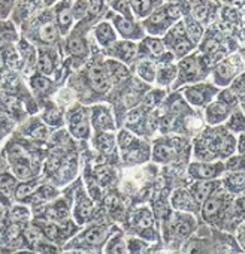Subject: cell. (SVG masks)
<instances>
[{
	"instance_id": "6da1fadb",
	"label": "cell",
	"mask_w": 245,
	"mask_h": 254,
	"mask_svg": "<svg viewBox=\"0 0 245 254\" xmlns=\"http://www.w3.org/2000/svg\"><path fill=\"white\" fill-rule=\"evenodd\" d=\"M2 151L8 165V171L18 181H27L39 177L41 163L36 160L35 153L26 139L20 138V135L12 136L2 148Z\"/></svg>"
},
{
	"instance_id": "7a4b0ae2",
	"label": "cell",
	"mask_w": 245,
	"mask_h": 254,
	"mask_svg": "<svg viewBox=\"0 0 245 254\" xmlns=\"http://www.w3.org/2000/svg\"><path fill=\"white\" fill-rule=\"evenodd\" d=\"M236 148V139L227 130H206L196 141L194 156L199 160H215L217 157H229Z\"/></svg>"
},
{
	"instance_id": "3957f363",
	"label": "cell",
	"mask_w": 245,
	"mask_h": 254,
	"mask_svg": "<svg viewBox=\"0 0 245 254\" xmlns=\"http://www.w3.org/2000/svg\"><path fill=\"white\" fill-rule=\"evenodd\" d=\"M109 238V227L106 224H93L76 233L69 242H66L67 250H94L106 242Z\"/></svg>"
},
{
	"instance_id": "277c9868",
	"label": "cell",
	"mask_w": 245,
	"mask_h": 254,
	"mask_svg": "<svg viewBox=\"0 0 245 254\" xmlns=\"http://www.w3.org/2000/svg\"><path fill=\"white\" fill-rule=\"evenodd\" d=\"M33 224L39 229L42 236L53 242V244H60L69 238H72L76 232V226L73 224L72 220H61V221H39L33 220Z\"/></svg>"
},
{
	"instance_id": "5b68a950",
	"label": "cell",
	"mask_w": 245,
	"mask_h": 254,
	"mask_svg": "<svg viewBox=\"0 0 245 254\" xmlns=\"http://www.w3.org/2000/svg\"><path fill=\"white\" fill-rule=\"evenodd\" d=\"M227 199H229V193L220 186L205 202L200 203L202 205L200 212H202L203 220L209 224L221 226V218H223V212H224Z\"/></svg>"
},
{
	"instance_id": "8992f818",
	"label": "cell",
	"mask_w": 245,
	"mask_h": 254,
	"mask_svg": "<svg viewBox=\"0 0 245 254\" xmlns=\"http://www.w3.org/2000/svg\"><path fill=\"white\" fill-rule=\"evenodd\" d=\"M70 205L72 199L69 197H60V199H53L45 205H41L36 208L35 212H32L33 220L39 221H61L69 218L70 214Z\"/></svg>"
},
{
	"instance_id": "52a82bcc",
	"label": "cell",
	"mask_w": 245,
	"mask_h": 254,
	"mask_svg": "<svg viewBox=\"0 0 245 254\" xmlns=\"http://www.w3.org/2000/svg\"><path fill=\"white\" fill-rule=\"evenodd\" d=\"M166 224H168V233L174 239H185L196 229V220L193 214L180 212V211L172 214Z\"/></svg>"
},
{
	"instance_id": "ba28073f",
	"label": "cell",
	"mask_w": 245,
	"mask_h": 254,
	"mask_svg": "<svg viewBox=\"0 0 245 254\" xmlns=\"http://www.w3.org/2000/svg\"><path fill=\"white\" fill-rule=\"evenodd\" d=\"M69 130L78 139H87L90 136V115L88 111L76 106L69 112L67 117Z\"/></svg>"
},
{
	"instance_id": "9c48e42d",
	"label": "cell",
	"mask_w": 245,
	"mask_h": 254,
	"mask_svg": "<svg viewBox=\"0 0 245 254\" xmlns=\"http://www.w3.org/2000/svg\"><path fill=\"white\" fill-rule=\"evenodd\" d=\"M187 172L194 181L218 180L220 175H223V172H224V163H221V162H212V163L193 162V163H190Z\"/></svg>"
},
{
	"instance_id": "30bf717a",
	"label": "cell",
	"mask_w": 245,
	"mask_h": 254,
	"mask_svg": "<svg viewBox=\"0 0 245 254\" xmlns=\"http://www.w3.org/2000/svg\"><path fill=\"white\" fill-rule=\"evenodd\" d=\"M178 67H180V82H194L203 76L205 64L202 63L199 54H193L185 59H181Z\"/></svg>"
},
{
	"instance_id": "8fae6325",
	"label": "cell",
	"mask_w": 245,
	"mask_h": 254,
	"mask_svg": "<svg viewBox=\"0 0 245 254\" xmlns=\"http://www.w3.org/2000/svg\"><path fill=\"white\" fill-rule=\"evenodd\" d=\"M91 214H93V202L87 194V191L82 189V186H79L73 200V218L78 226H82L90 220Z\"/></svg>"
},
{
	"instance_id": "7c38bea8",
	"label": "cell",
	"mask_w": 245,
	"mask_h": 254,
	"mask_svg": "<svg viewBox=\"0 0 245 254\" xmlns=\"http://www.w3.org/2000/svg\"><path fill=\"white\" fill-rule=\"evenodd\" d=\"M184 97L185 100L193 105V106H205L206 103H209L215 94H217V88L206 85V84H199V85H191L184 88Z\"/></svg>"
},
{
	"instance_id": "4fadbf2b",
	"label": "cell",
	"mask_w": 245,
	"mask_h": 254,
	"mask_svg": "<svg viewBox=\"0 0 245 254\" xmlns=\"http://www.w3.org/2000/svg\"><path fill=\"white\" fill-rule=\"evenodd\" d=\"M171 203H172V208L180 212L196 214L200 211V203L185 189H177L171 196Z\"/></svg>"
},
{
	"instance_id": "5bb4252c",
	"label": "cell",
	"mask_w": 245,
	"mask_h": 254,
	"mask_svg": "<svg viewBox=\"0 0 245 254\" xmlns=\"http://www.w3.org/2000/svg\"><path fill=\"white\" fill-rule=\"evenodd\" d=\"M238 63H241V59H236V57H232V59L221 62L212 72L214 82L217 85H229L236 78Z\"/></svg>"
},
{
	"instance_id": "9a60e30c",
	"label": "cell",
	"mask_w": 245,
	"mask_h": 254,
	"mask_svg": "<svg viewBox=\"0 0 245 254\" xmlns=\"http://www.w3.org/2000/svg\"><path fill=\"white\" fill-rule=\"evenodd\" d=\"M91 124L97 132H112L115 129V123L109 108L106 106H93L90 115Z\"/></svg>"
},
{
	"instance_id": "2e32d148",
	"label": "cell",
	"mask_w": 245,
	"mask_h": 254,
	"mask_svg": "<svg viewBox=\"0 0 245 254\" xmlns=\"http://www.w3.org/2000/svg\"><path fill=\"white\" fill-rule=\"evenodd\" d=\"M17 184L18 180L9 171L0 172V203L5 208H9L14 203V193Z\"/></svg>"
},
{
	"instance_id": "e0dca14e",
	"label": "cell",
	"mask_w": 245,
	"mask_h": 254,
	"mask_svg": "<svg viewBox=\"0 0 245 254\" xmlns=\"http://www.w3.org/2000/svg\"><path fill=\"white\" fill-rule=\"evenodd\" d=\"M221 186L220 180H200V181H194L187 190L190 191V194L199 202H205L218 187Z\"/></svg>"
},
{
	"instance_id": "ac0fdd59",
	"label": "cell",
	"mask_w": 245,
	"mask_h": 254,
	"mask_svg": "<svg viewBox=\"0 0 245 254\" xmlns=\"http://www.w3.org/2000/svg\"><path fill=\"white\" fill-rule=\"evenodd\" d=\"M132 221H133V226H135L136 232L141 233V236H145L150 232L153 235H156L154 230H153L154 229V215H153V212H151V209L148 206H142L138 211H135Z\"/></svg>"
},
{
	"instance_id": "d6986e66",
	"label": "cell",
	"mask_w": 245,
	"mask_h": 254,
	"mask_svg": "<svg viewBox=\"0 0 245 254\" xmlns=\"http://www.w3.org/2000/svg\"><path fill=\"white\" fill-rule=\"evenodd\" d=\"M229 115H230V105L223 100H217L209 103V106L206 108L205 120L209 126H218L224 123L229 118Z\"/></svg>"
},
{
	"instance_id": "ffe728a7",
	"label": "cell",
	"mask_w": 245,
	"mask_h": 254,
	"mask_svg": "<svg viewBox=\"0 0 245 254\" xmlns=\"http://www.w3.org/2000/svg\"><path fill=\"white\" fill-rule=\"evenodd\" d=\"M88 81H90V87L96 93H106L111 88V79H109L105 67H100V66L90 67Z\"/></svg>"
},
{
	"instance_id": "44dd1931",
	"label": "cell",
	"mask_w": 245,
	"mask_h": 254,
	"mask_svg": "<svg viewBox=\"0 0 245 254\" xmlns=\"http://www.w3.org/2000/svg\"><path fill=\"white\" fill-rule=\"evenodd\" d=\"M122 159L129 165H141L145 160H148V147L141 144L138 139L126 150H122Z\"/></svg>"
},
{
	"instance_id": "7402d4cb",
	"label": "cell",
	"mask_w": 245,
	"mask_h": 254,
	"mask_svg": "<svg viewBox=\"0 0 245 254\" xmlns=\"http://www.w3.org/2000/svg\"><path fill=\"white\" fill-rule=\"evenodd\" d=\"M171 23H172V20L166 15L165 9H163V6H162V8H160L159 11H156L144 24H145V27L148 29L150 33L159 35V33H163V30H165Z\"/></svg>"
},
{
	"instance_id": "603a6c76",
	"label": "cell",
	"mask_w": 245,
	"mask_h": 254,
	"mask_svg": "<svg viewBox=\"0 0 245 254\" xmlns=\"http://www.w3.org/2000/svg\"><path fill=\"white\" fill-rule=\"evenodd\" d=\"M221 181V187L230 194H242L244 191V172H229Z\"/></svg>"
},
{
	"instance_id": "cb8c5ba5",
	"label": "cell",
	"mask_w": 245,
	"mask_h": 254,
	"mask_svg": "<svg viewBox=\"0 0 245 254\" xmlns=\"http://www.w3.org/2000/svg\"><path fill=\"white\" fill-rule=\"evenodd\" d=\"M20 135L26 136L29 139H45L47 138V127L38 120H30L20 129Z\"/></svg>"
},
{
	"instance_id": "d4e9b609",
	"label": "cell",
	"mask_w": 245,
	"mask_h": 254,
	"mask_svg": "<svg viewBox=\"0 0 245 254\" xmlns=\"http://www.w3.org/2000/svg\"><path fill=\"white\" fill-rule=\"evenodd\" d=\"M136 53H138V47L130 41L114 44V48H112L114 57H120L122 62H127V63H130L136 57Z\"/></svg>"
},
{
	"instance_id": "484cf974",
	"label": "cell",
	"mask_w": 245,
	"mask_h": 254,
	"mask_svg": "<svg viewBox=\"0 0 245 254\" xmlns=\"http://www.w3.org/2000/svg\"><path fill=\"white\" fill-rule=\"evenodd\" d=\"M94 35L97 38V42L105 48L112 47L115 44V41H117V35L114 32V27L109 23H100L94 29Z\"/></svg>"
},
{
	"instance_id": "4316f807",
	"label": "cell",
	"mask_w": 245,
	"mask_h": 254,
	"mask_svg": "<svg viewBox=\"0 0 245 254\" xmlns=\"http://www.w3.org/2000/svg\"><path fill=\"white\" fill-rule=\"evenodd\" d=\"M105 254H129L126 238L121 233L109 235V238L106 239V245H105Z\"/></svg>"
},
{
	"instance_id": "83f0119b",
	"label": "cell",
	"mask_w": 245,
	"mask_h": 254,
	"mask_svg": "<svg viewBox=\"0 0 245 254\" xmlns=\"http://www.w3.org/2000/svg\"><path fill=\"white\" fill-rule=\"evenodd\" d=\"M114 21V26L115 29L124 36V38H139L141 33H138V27L132 23V20H127L124 17H121V15H115L112 18Z\"/></svg>"
},
{
	"instance_id": "f1b7e54d",
	"label": "cell",
	"mask_w": 245,
	"mask_h": 254,
	"mask_svg": "<svg viewBox=\"0 0 245 254\" xmlns=\"http://www.w3.org/2000/svg\"><path fill=\"white\" fill-rule=\"evenodd\" d=\"M109 79H112L114 82H121L124 81L127 76H129V69L126 66H122L121 63H117V62H106V67H105Z\"/></svg>"
},
{
	"instance_id": "f546056e",
	"label": "cell",
	"mask_w": 245,
	"mask_h": 254,
	"mask_svg": "<svg viewBox=\"0 0 245 254\" xmlns=\"http://www.w3.org/2000/svg\"><path fill=\"white\" fill-rule=\"evenodd\" d=\"M93 144L100 153H111L115 148V138L108 132H97Z\"/></svg>"
},
{
	"instance_id": "4dcf8cb0",
	"label": "cell",
	"mask_w": 245,
	"mask_h": 254,
	"mask_svg": "<svg viewBox=\"0 0 245 254\" xmlns=\"http://www.w3.org/2000/svg\"><path fill=\"white\" fill-rule=\"evenodd\" d=\"M175 154H177L175 148L171 147L168 142H156L153 160L154 162H169L171 159H174Z\"/></svg>"
},
{
	"instance_id": "1f68e13d",
	"label": "cell",
	"mask_w": 245,
	"mask_h": 254,
	"mask_svg": "<svg viewBox=\"0 0 245 254\" xmlns=\"http://www.w3.org/2000/svg\"><path fill=\"white\" fill-rule=\"evenodd\" d=\"M184 26H185V36L191 41L193 45L199 44V41L202 39V35H203V29L202 26L194 21L193 18H187L184 21Z\"/></svg>"
},
{
	"instance_id": "d6a6232c",
	"label": "cell",
	"mask_w": 245,
	"mask_h": 254,
	"mask_svg": "<svg viewBox=\"0 0 245 254\" xmlns=\"http://www.w3.org/2000/svg\"><path fill=\"white\" fill-rule=\"evenodd\" d=\"M171 47H172V50H174V54H175V57H178V59H183L184 56H187L191 50H193V44H191V41L187 38V36H183V38H180V39H175L174 42H171L169 44Z\"/></svg>"
},
{
	"instance_id": "836d02e7",
	"label": "cell",
	"mask_w": 245,
	"mask_h": 254,
	"mask_svg": "<svg viewBox=\"0 0 245 254\" xmlns=\"http://www.w3.org/2000/svg\"><path fill=\"white\" fill-rule=\"evenodd\" d=\"M178 73L177 66H165L159 70H156V79L159 85H169Z\"/></svg>"
},
{
	"instance_id": "e575fe53",
	"label": "cell",
	"mask_w": 245,
	"mask_h": 254,
	"mask_svg": "<svg viewBox=\"0 0 245 254\" xmlns=\"http://www.w3.org/2000/svg\"><path fill=\"white\" fill-rule=\"evenodd\" d=\"M226 129L229 132H235V133H242L244 130V115L242 112H233L229 115V118L226 120Z\"/></svg>"
},
{
	"instance_id": "d590c367",
	"label": "cell",
	"mask_w": 245,
	"mask_h": 254,
	"mask_svg": "<svg viewBox=\"0 0 245 254\" xmlns=\"http://www.w3.org/2000/svg\"><path fill=\"white\" fill-rule=\"evenodd\" d=\"M156 70L157 69H156L154 63H151L150 60H142L138 64V73L147 82H153L156 79Z\"/></svg>"
},
{
	"instance_id": "8d00e7d4",
	"label": "cell",
	"mask_w": 245,
	"mask_h": 254,
	"mask_svg": "<svg viewBox=\"0 0 245 254\" xmlns=\"http://www.w3.org/2000/svg\"><path fill=\"white\" fill-rule=\"evenodd\" d=\"M39 38H41L42 42H47V44L54 42L56 38H57V29H56V26L51 21L42 24L41 29H39Z\"/></svg>"
},
{
	"instance_id": "74e56055",
	"label": "cell",
	"mask_w": 245,
	"mask_h": 254,
	"mask_svg": "<svg viewBox=\"0 0 245 254\" xmlns=\"http://www.w3.org/2000/svg\"><path fill=\"white\" fill-rule=\"evenodd\" d=\"M226 172H244V156H230L224 163Z\"/></svg>"
},
{
	"instance_id": "f35d334b",
	"label": "cell",
	"mask_w": 245,
	"mask_h": 254,
	"mask_svg": "<svg viewBox=\"0 0 245 254\" xmlns=\"http://www.w3.org/2000/svg\"><path fill=\"white\" fill-rule=\"evenodd\" d=\"M144 44H145L147 50H148L151 54H154L156 57H160V56L165 53V42H163V41H160V39L148 38V39H145V41H144Z\"/></svg>"
},
{
	"instance_id": "ab89813d",
	"label": "cell",
	"mask_w": 245,
	"mask_h": 254,
	"mask_svg": "<svg viewBox=\"0 0 245 254\" xmlns=\"http://www.w3.org/2000/svg\"><path fill=\"white\" fill-rule=\"evenodd\" d=\"M191 15H193V20L197 21V23H202V21H206L211 15V11L206 5L203 3H197L194 5V8L191 9Z\"/></svg>"
},
{
	"instance_id": "60d3db41",
	"label": "cell",
	"mask_w": 245,
	"mask_h": 254,
	"mask_svg": "<svg viewBox=\"0 0 245 254\" xmlns=\"http://www.w3.org/2000/svg\"><path fill=\"white\" fill-rule=\"evenodd\" d=\"M38 69L42 75H50L53 72V60L48 54L41 53L38 57Z\"/></svg>"
},
{
	"instance_id": "b9f144b4",
	"label": "cell",
	"mask_w": 245,
	"mask_h": 254,
	"mask_svg": "<svg viewBox=\"0 0 245 254\" xmlns=\"http://www.w3.org/2000/svg\"><path fill=\"white\" fill-rule=\"evenodd\" d=\"M130 2H132V8H133L135 14L139 15V17L147 15L153 9L150 0H130Z\"/></svg>"
},
{
	"instance_id": "7bdbcfd3",
	"label": "cell",
	"mask_w": 245,
	"mask_h": 254,
	"mask_svg": "<svg viewBox=\"0 0 245 254\" xmlns=\"http://www.w3.org/2000/svg\"><path fill=\"white\" fill-rule=\"evenodd\" d=\"M30 87L35 91H45L50 88V79L45 78L44 75H33L30 78Z\"/></svg>"
},
{
	"instance_id": "ee69618b",
	"label": "cell",
	"mask_w": 245,
	"mask_h": 254,
	"mask_svg": "<svg viewBox=\"0 0 245 254\" xmlns=\"http://www.w3.org/2000/svg\"><path fill=\"white\" fill-rule=\"evenodd\" d=\"M126 244H127V253L129 254H141L147 247V244L142 239H139V236L138 238H129L126 241Z\"/></svg>"
},
{
	"instance_id": "f6af8a7d",
	"label": "cell",
	"mask_w": 245,
	"mask_h": 254,
	"mask_svg": "<svg viewBox=\"0 0 245 254\" xmlns=\"http://www.w3.org/2000/svg\"><path fill=\"white\" fill-rule=\"evenodd\" d=\"M72 14L69 9H61L59 12V26H60V30L61 33H67V30L70 29L72 26Z\"/></svg>"
},
{
	"instance_id": "bcb514c9",
	"label": "cell",
	"mask_w": 245,
	"mask_h": 254,
	"mask_svg": "<svg viewBox=\"0 0 245 254\" xmlns=\"http://www.w3.org/2000/svg\"><path fill=\"white\" fill-rule=\"evenodd\" d=\"M88 12V2L87 0H76L73 3V8H72V14L75 18L81 20L85 17V14Z\"/></svg>"
},
{
	"instance_id": "7dc6e473",
	"label": "cell",
	"mask_w": 245,
	"mask_h": 254,
	"mask_svg": "<svg viewBox=\"0 0 245 254\" xmlns=\"http://www.w3.org/2000/svg\"><path fill=\"white\" fill-rule=\"evenodd\" d=\"M235 96L238 94L239 96V103H241V108H242V96H244V76L239 75L233 79L232 82V90H230Z\"/></svg>"
},
{
	"instance_id": "c3c4849f",
	"label": "cell",
	"mask_w": 245,
	"mask_h": 254,
	"mask_svg": "<svg viewBox=\"0 0 245 254\" xmlns=\"http://www.w3.org/2000/svg\"><path fill=\"white\" fill-rule=\"evenodd\" d=\"M44 120H45V123L47 124H50V126H60L61 124V115L59 114V111H56V109H50V111H47L45 114H44Z\"/></svg>"
},
{
	"instance_id": "681fc988",
	"label": "cell",
	"mask_w": 245,
	"mask_h": 254,
	"mask_svg": "<svg viewBox=\"0 0 245 254\" xmlns=\"http://www.w3.org/2000/svg\"><path fill=\"white\" fill-rule=\"evenodd\" d=\"M69 51L72 54H84L85 53V45L81 39H70L69 41Z\"/></svg>"
},
{
	"instance_id": "f907efd6",
	"label": "cell",
	"mask_w": 245,
	"mask_h": 254,
	"mask_svg": "<svg viewBox=\"0 0 245 254\" xmlns=\"http://www.w3.org/2000/svg\"><path fill=\"white\" fill-rule=\"evenodd\" d=\"M114 9L120 11L124 17H129V20H132V14H130V9H129L127 0H117V2L114 3Z\"/></svg>"
},
{
	"instance_id": "816d5d0a",
	"label": "cell",
	"mask_w": 245,
	"mask_h": 254,
	"mask_svg": "<svg viewBox=\"0 0 245 254\" xmlns=\"http://www.w3.org/2000/svg\"><path fill=\"white\" fill-rule=\"evenodd\" d=\"M218 48H220V44L215 39H212V38H208L203 42V45H202V51L206 53V54H214Z\"/></svg>"
},
{
	"instance_id": "f5cc1de1",
	"label": "cell",
	"mask_w": 245,
	"mask_h": 254,
	"mask_svg": "<svg viewBox=\"0 0 245 254\" xmlns=\"http://www.w3.org/2000/svg\"><path fill=\"white\" fill-rule=\"evenodd\" d=\"M103 6V0H88V12L91 15H99Z\"/></svg>"
},
{
	"instance_id": "db71d44e",
	"label": "cell",
	"mask_w": 245,
	"mask_h": 254,
	"mask_svg": "<svg viewBox=\"0 0 245 254\" xmlns=\"http://www.w3.org/2000/svg\"><path fill=\"white\" fill-rule=\"evenodd\" d=\"M223 17H224L226 21H238V20L241 18L239 14H238V11H236L235 8H224Z\"/></svg>"
},
{
	"instance_id": "11a10c76",
	"label": "cell",
	"mask_w": 245,
	"mask_h": 254,
	"mask_svg": "<svg viewBox=\"0 0 245 254\" xmlns=\"http://www.w3.org/2000/svg\"><path fill=\"white\" fill-rule=\"evenodd\" d=\"M235 238L238 239L239 247H241V250H242V248H244V221H241V223L238 224V227L235 229Z\"/></svg>"
},
{
	"instance_id": "9f6ffc18",
	"label": "cell",
	"mask_w": 245,
	"mask_h": 254,
	"mask_svg": "<svg viewBox=\"0 0 245 254\" xmlns=\"http://www.w3.org/2000/svg\"><path fill=\"white\" fill-rule=\"evenodd\" d=\"M5 171H8V165H6L3 151H2V148H0V172H5Z\"/></svg>"
},
{
	"instance_id": "6f0895ef",
	"label": "cell",
	"mask_w": 245,
	"mask_h": 254,
	"mask_svg": "<svg viewBox=\"0 0 245 254\" xmlns=\"http://www.w3.org/2000/svg\"><path fill=\"white\" fill-rule=\"evenodd\" d=\"M236 142H238V153H239V156H244V135L242 133H239V138L236 139Z\"/></svg>"
},
{
	"instance_id": "680465c9",
	"label": "cell",
	"mask_w": 245,
	"mask_h": 254,
	"mask_svg": "<svg viewBox=\"0 0 245 254\" xmlns=\"http://www.w3.org/2000/svg\"><path fill=\"white\" fill-rule=\"evenodd\" d=\"M6 64H5V48L0 47V70L5 69Z\"/></svg>"
},
{
	"instance_id": "91938a15",
	"label": "cell",
	"mask_w": 245,
	"mask_h": 254,
	"mask_svg": "<svg viewBox=\"0 0 245 254\" xmlns=\"http://www.w3.org/2000/svg\"><path fill=\"white\" fill-rule=\"evenodd\" d=\"M66 254H84V253H81L79 250H67Z\"/></svg>"
},
{
	"instance_id": "94428289",
	"label": "cell",
	"mask_w": 245,
	"mask_h": 254,
	"mask_svg": "<svg viewBox=\"0 0 245 254\" xmlns=\"http://www.w3.org/2000/svg\"><path fill=\"white\" fill-rule=\"evenodd\" d=\"M5 211H6V208H5V206H3L2 203H0V218H2V217H3Z\"/></svg>"
},
{
	"instance_id": "6125c7cd",
	"label": "cell",
	"mask_w": 245,
	"mask_h": 254,
	"mask_svg": "<svg viewBox=\"0 0 245 254\" xmlns=\"http://www.w3.org/2000/svg\"><path fill=\"white\" fill-rule=\"evenodd\" d=\"M224 2H235V0H224Z\"/></svg>"
},
{
	"instance_id": "be15d7a7",
	"label": "cell",
	"mask_w": 245,
	"mask_h": 254,
	"mask_svg": "<svg viewBox=\"0 0 245 254\" xmlns=\"http://www.w3.org/2000/svg\"><path fill=\"white\" fill-rule=\"evenodd\" d=\"M0 254H2V248H0Z\"/></svg>"
},
{
	"instance_id": "e7e4bbea",
	"label": "cell",
	"mask_w": 245,
	"mask_h": 254,
	"mask_svg": "<svg viewBox=\"0 0 245 254\" xmlns=\"http://www.w3.org/2000/svg\"><path fill=\"white\" fill-rule=\"evenodd\" d=\"M0 141H2V139H0Z\"/></svg>"
}]
</instances>
